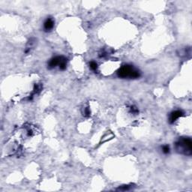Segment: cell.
<instances>
[{
	"mask_svg": "<svg viewBox=\"0 0 192 192\" xmlns=\"http://www.w3.org/2000/svg\"><path fill=\"white\" fill-rule=\"evenodd\" d=\"M175 147L179 153L185 155H191L192 142L189 137H182L175 143Z\"/></svg>",
	"mask_w": 192,
	"mask_h": 192,
	"instance_id": "6da1fadb",
	"label": "cell"
},
{
	"mask_svg": "<svg viewBox=\"0 0 192 192\" xmlns=\"http://www.w3.org/2000/svg\"><path fill=\"white\" fill-rule=\"evenodd\" d=\"M117 75L121 78H129V79H135L140 76V72L138 69L134 68L133 66L125 65L121 67L118 71Z\"/></svg>",
	"mask_w": 192,
	"mask_h": 192,
	"instance_id": "7a4b0ae2",
	"label": "cell"
},
{
	"mask_svg": "<svg viewBox=\"0 0 192 192\" xmlns=\"http://www.w3.org/2000/svg\"><path fill=\"white\" fill-rule=\"evenodd\" d=\"M183 115V112L181 111V110H175V111L172 112L170 115V117H169V122L170 124L174 123L179 118H180Z\"/></svg>",
	"mask_w": 192,
	"mask_h": 192,
	"instance_id": "3957f363",
	"label": "cell"
},
{
	"mask_svg": "<svg viewBox=\"0 0 192 192\" xmlns=\"http://www.w3.org/2000/svg\"><path fill=\"white\" fill-rule=\"evenodd\" d=\"M54 26V21L52 18L49 17L44 23V29L46 32H50L53 29Z\"/></svg>",
	"mask_w": 192,
	"mask_h": 192,
	"instance_id": "277c9868",
	"label": "cell"
},
{
	"mask_svg": "<svg viewBox=\"0 0 192 192\" xmlns=\"http://www.w3.org/2000/svg\"><path fill=\"white\" fill-rule=\"evenodd\" d=\"M61 57L62 56H56L54 57V58L51 59L50 60L49 63H48V68H49L50 69H52L56 68V66H59L60 60H61Z\"/></svg>",
	"mask_w": 192,
	"mask_h": 192,
	"instance_id": "5b68a950",
	"label": "cell"
},
{
	"mask_svg": "<svg viewBox=\"0 0 192 192\" xmlns=\"http://www.w3.org/2000/svg\"><path fill=\"white\" fill-rule=\"evenodd\" d=\"M34 45H35V39L34 38H31L29 41L28 43H27L26 47L25 52L26 53H29L30 50H31L33 48Z\"/></svg>",
	"mask_w": 192,
	"mask_h": 192,
	"instance_id": "8992f818",
	"label": "cell"
},
{
	"mask_svg": "<svg viewBox=\"0 0 192 192\" xmlns=\"http://www.w3.org/2000/svg\"><path fill=\"white\" fill-rule=\"evenodd\" d=\"M90 67L92 70L96 71L98 69V64H97L96 62L93 61L90 63Z\"/></svg>",
	"mask_w": 192,
	"mask_h": 192,
	"instance_id": "52a82bcc",
	"label": "cell"
},
{
	"mask_svg": "<svg viewBox=\"0 0 192 192\" xmlns=\"http://www.w3.org/2000/svg\"><path fill=\"white\" fill-rule=\"evenodd\" d=\"M162 152L164 154H168L170 152V147H169L168 145H164L162 146Z\"/></svg>",
	"mask_w": 192,
	"mask_h": 192,
	"instance_id": "ba28073f",
	"label": "cell"
},
{
	"mask_svg": "<svg viewBox=\"0 0 192 192\" xmlns=\"http://www.w3.org/2000/svg\"><path fill=\"white\" fill-rule=\"evenodd\" d=\"M85 114L86 116H89V115L90 114V110L89 108H86L85 110Z\"/></svg>",
	"mask_w": 192,
	"mask_h": 192,
	"instance_id": "9c48e42d",
	"label": "cell"
}]
</instances>
